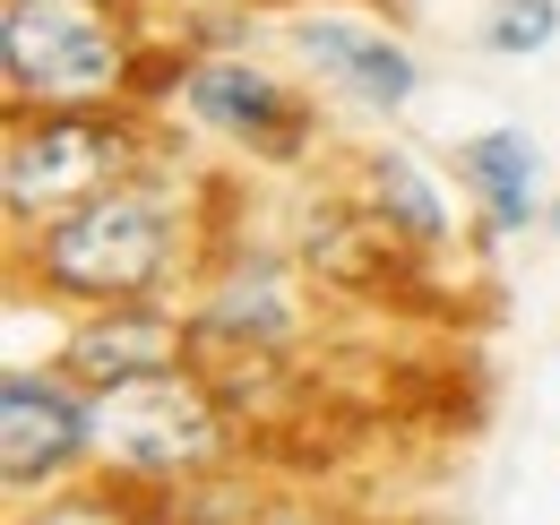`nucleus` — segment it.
Returning <instances> with one entry per match:
<instances>
[{"label": "nucleus", "instance_id": "f8f14e48", "mask_svg": "<svg viewBox=\"0 0 560 525\" xmlns=\"http://www.w3.org/2000/svg\"><path fill=\"white\" fill-rule=\"evenodd\" d=\"M86 388H130V380H155V371H182L190 362V302H104V311H70L61 319V345Z\"/></svg>", "mask_w": 560, "mask_h": 525}, {"label": "nucleus", "instance_id": "a211bd4d", "mask_svg": "<svg viewBox=\"0 0 560 525\" xmlns=\"http://www.w3.org/2000/svg\"><path fill=\"white\" fill-rule=\"evenodd\" d=\"M406 525H466V517H448V509H422V517H406Z\"/></svg>", "mask_w": 560, "mask_h": 525}, {"label": "nucleus", "instance_id": "39448f33", "mask_svg": "<svg viewBox=\"0 0 560 525\" xmlns=\"http://www.w3.org/2000/svg\"><path fill=\"white\" fill-rule=\"evenodd\" d=\"M233 465H259V440L199 362L95 396V474L130 491H182Z\"/></svg>", "mask_w": 560, "mask_h": 525}, {"label": "nucleus", "instance_id": "1a4fd4ad", "mask_svg": "<svg viewBox=\"0 0 560 525\" xmlns=\"http://www.w3.org/2000/svg\"><path fill=\"white\" fill-rule=\"evenodd\" d=\"M78 474H95V388L61 353L9 362L0 371V482H9V500L61 491Z\"/></svg>", "mask_w": 560, "mask_h": 525}, {"label": "nucleus", "instance_id": "9b49d317", "mask_svg": "<svg viewBox=\"0 0 560 525\" xmlns=\"http://www.w3.org/2000/svg\"><path fill=\"white\" fill-rule=\"evenodd\" d=\"M448 182L466 198V224H475V250H509L526 233H544V207L560 190V164L544 155V138L526 121H483L448 147Z\"/></svg>", "mask_w": 560, "mask_h": 525}, {"label": "nucleus", "instance_id": "9d476101", "mask_svg": "<svg viewBox=\"0 0 560 525\" xmlns=\"http://www.w3.org/2000/svg\"><path fill=\"white\" fill-rule=\"evenodd\" d=\"M337 173H346V190L362 198V215H371L388 242H406L415 259L457 267V250H475V224H466V198H457V182H448V164L415 155L406 138L353 147Z\"/></svg>", "mask_w": 560, "mask_h": 525}, {"label": "nucleus", "instance_id": "dca6fc26", "mask_svg": "<svg viewBox=\"0 0 560 525\" xmlns=\"http://www.w3.org/2000/svg\"><path fill=\"white\" fill-rule=\"evenodd\" d=\"M250 525H362L353 509H337V500H319V491H302V482H277L268 491V509Z\"/></svg>", "mask_w": 560, "mask_h": 525}, {"label": "nucleus", "instance_id": "423d86ee", "mask_svg": "<svg viewBox=\"0 0 560 525\" xmlns=\"http://www.w3.org/2000/svg\"><path fill=\"white\" fill-rule=\"evenodd\" d=\"M173 121L190 138L224 147L242 173L302 182L328 155V104L302 69H277L259 44L250 52H190L173 86Z\"/></svg>", "mask_w": 560, "mask_h": 525}, {"label": "nucleus", "instance_id": "0eeeda50", "mask_svg": "<svg viewBox=\"0 0 560 525\" xmlns=\"http://www.w3.org/2000/svg\"><path fill=\"white\" fill-rule=\"evenodd\" d=\"M277 233L337 311H406V302H422V293L448 276V267L415 259L406 242H388V233L362 215V198L346 190V173H302V182H284Z\"/></svg>", "mask_w": 560, "mask_h": 525}, {"label": "nucleus", "instance_id": "4468645a", "mask_svg": "<svg viewBox=\"0 0 560 525\" xmlns=\"http://www.w3.org/2000/svg\"><path fill=\"white\" fill-rule=\"evenodd\" d=\"M9 525H155V517H147V491L113 482V474H78L61 491L9 500Z\"/></svg>", "mask_w": 560, "mask_h": 525}, {"label": "nucleus", "instance_id": "f257e3e1", "mask_svg": "<svg viewBox=\"0 0 560 525\" xmlns=\"http://www.w3.org/2000/svg\"><path fill=\"white\" fill-rule=\"evenodd\" d=\"M224 198H233V173L190 164V147H173L121 190L86 198L35 233H9V293L61 319L104 302H182L208 267Z\"/></svg>", "mask_w": 560, "mask_h": 525}, {"label": "nucleus", "instance_id": "f3484780", "mask_svg": "<svg viewBox=\"0 0 560 525\" xmlns=\"http://www.w3.org/2000/svg\"><path fill=\"white\" fill-rule=\"evenodd\" d=\"M164 18H199V9H268L277 18V0H155Z\"/></svg>", "mask_w": 560, "mask_h": 525}, {"label": "nucleus", "instance_id": "7ed1b4c3", "mask_svg": "<svg viewBox=\"0 0 560 525\" xmlns=\"http://www.w3.org/2000/svg\"><path fill=\"white\" fill-rule=\"evenodd\" d=\"M182 147V121L147 104H44V113H0V224L35 233L86 198L121 190L130 173L164 164Z\"/></svg>", "mask_w": 560, "mask_h": 525}, {"label": "nucleus", "instance_id": "6e6552de", "mask_svg": "<svg viewBox=\"0 0 560 525\" xmlns=\"http://www.w3.org/2000/svg\"><path fill=\"white\" fill-rule=\"evenodd\" d=\"M277 44L319 95H337L371 121H406L431 86L422 52L406 44L397 18H380V0H302L277 9Z\"/></svg>", "mask_w": 560, "mask_h": 525}, {"label": "nucleus", "instance_id": "ddd939ff", "mask_svg": "<svg viewBox=\"0 0 560 525\" xmlns=\"http://www.w3.org/2000/svg\"><path fill=\"white\" fill-rule=\"evenodd\" d=\"M268 491H277L268 465H233V474L182 482V491H147V517L155 525H250L268 509Z\"/></svg>", "mask_w": 560, "mask_h": 525}, {"label": "nucleus", "instance_id": "20e7f679", "mask_svg": "<svg viewBox=\"0 0 560 525\" xmlns=\"http://www.w3.org/2000/svg\"><path fill=\"white\" fill-rule=\"evenodd\" d=\"M155 35V0H0V113L139 104Z\"/></svg>", "mask_w": 560, "mask_h": 525}, {"label": "nucleus", "instance_id": "6ab92c4d", "mask_svg": "<svg viewBox=\"0 0 560 525\" xmlns=\"http://www.w3.org/2000/svg\"><path fill=\"white\" fill-rule=\"evenodd\" d=\"M544 233H552V242H560V190H552V207H544Z\"/></svg>", "mask_w": 560, "mask_h": 525}, {"label": "nucleus", "instance_id": "f03ea898", "mask_svg": "<svg viewBox=\"0 0 560 525\" xmlns=\"http://www.w3.org/2000/svg\"><path fill=\"white\" fill-rule=\"evenodd\" d=\"M190 302V362L199 371H233V362H319V345L337 328V302L311 284V267L284 250L268 215H250V198L233 182L224 215Z\"/></svg>", "mask_w": 560, "mask_h": 525}, {"label": "nucleus", "instance_id": "2eb2a0df", "mask_svg": "<svg viewBox=\"0 0 560 525\" xmlns=\"http://www.w3.org/2000/svg\"><path fill=\"white\" fill-rule=\"evenodd\" d=\"M560 44V0H483L475 52L483 61H544Z\"/></svg>", "mask_w": 560, "mask_h": 525}]
</instances>
